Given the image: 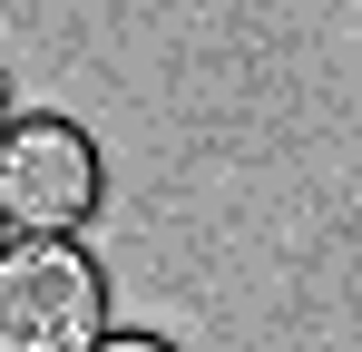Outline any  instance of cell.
<instances>
[{
  "mask_svg": "<svg viewBox=\"0 0 362 352\" xmlns=\"http://www.w3.org/2000/svg\"><path fill=\"white\" fill-rule=\"evenodd\" d=\"M98 216H108V157H98V137L78 117H59V108L10 117L0 127V225L78 245Z\"/></svg>",
  "mask_w": 362,
  "mask_h": 352,
  "instance_id": "6da1fadb",
  "label": "cell"
},
{
  "mask_svg": "<svg viewBox=\"0 0 362 352\" xmlns=\"http://www.w3.org/2000/svg\"><path fill=\"white\" fill-rule=\"evenodd\" d=\"M108 333V274L88 245H0V352H88Z\"/></svg>",
  "mask_w": 362,
  "mask_h": 352,
  "instance_id": "7a4b0ae2",
  "label": "cell"
},
{
  "mask_svg": "<svg viewBox=\"0 0 362 352\" xmlns=\"http://www.w3.org/2000/svg\"><path fill=\"white\" fill-rule=\"evenodd\" d=\"M88 352H177V343H167V333H137V323H127V333H98Z\"/></svg>",
  "mask_w": 362,
  "mask_h": 352,
  "instance_id": "3957f363",
  "label": "cell"
},
{
  "mask_svg": "<svg viewBox=\"0 0 362 352\" xmlns=\"http://www.w3.org/2000/svg\"><path fill=\"white\" fill-rule=\"evenodd\" d=\"M10 117H20V108H10V69H0V127H10Z\"/></svg>",
  "mask_w": 362,
  "mask_h": 352,
  "instance_id": "277c9868",
  "label": "cell"
},
{
  "mask_svg": "<svg viewBox=\"0 0 362 352\" xmlns=\"http://www.w3.org/2000/svg\"><path fill=\"white\" fill-rule=\"evenodd\" d=\"M0 245H10V225H0Z\"/></svg>",
  "mask_w": 362,
  "mask_h": 352,
  "instance_id": "5b68a950",
  "label": "cell"
}]
</instances>
